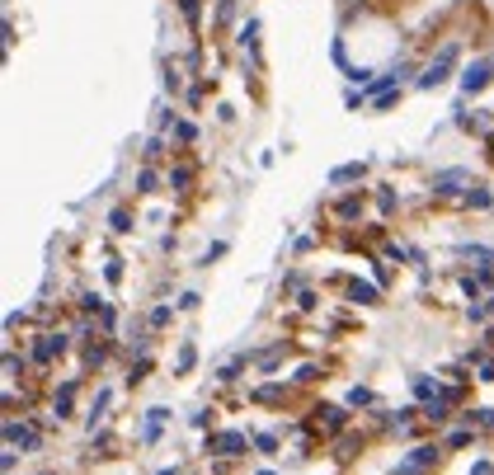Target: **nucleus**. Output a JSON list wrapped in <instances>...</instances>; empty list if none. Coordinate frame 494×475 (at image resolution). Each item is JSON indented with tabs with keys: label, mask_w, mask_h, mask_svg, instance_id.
I'll use <instances>...</instances> for the list:
<instances>
[{
	"label": "nucleus",
	"mask_w": 494,
	"mask_h": 475,
	"mask_svg": "<svg viewBox=\"0 0 494 475\" xmlns=\"http://www.w3.org/2000/svg\"><path fill=\"white\" fill-rule=\"evenodd\" d=\"M348 296H353V301H363V306H372V301H377V287H372V283H353Z\"/></svg>",
	"instance_id": "f8f14e48"
},
{
	"label": "nucleus",
	"mask_w": 494,
	"mask_h": 475,
	"mask_svg": "<svg viewBox=\"0 0 494 475\" xmlns=\"http://www.w3.org/2000/svg\"><path fill=\"white\" fill-rule=\"evenodd\" d=\"M57 353H66V339H61V334H43V339L33 343V363H52Z\"/></svg>",
	"instance_id": "423d86ee"
},
{
	"label": "nucleus",
	"mask_w": 494,
	"mask_h": 475,
	"mask_svg": "<svg viewBox=\"0 0 494 475\" xmlns=\"http://www.w3.org/2000/svg\"><path fill=\"white\" fill-rule=\"evenodd\" d=\"M485 423H490V428H494V414H490V419H485Z\"/></svg>",
	"instance_id": "bb28decb"
},
{
	"label": "nucleus",
	"mask_w": 494,
	"mask_h": 475,
	"mask_svg": "<svg viewBox=\"0 0 494 475\" xmlns=\"http://www.w3.org/2000/svg\"><path fill=\"white\" fill-rule=\"evenodd\" d=\"M71 396H76V386L66 381V386L57 391V400H52V414H57V419H66V414H71Z\"/></svg>",
	"instance_id": "9d476101"
},
{
	"label": "nucleus",
	"mask_w": 494,
	"mask_h": 475,
	"mask_svg": "<svg viewBox=\"0 0 494 475\" xmlns=\"http://www.w3.org/2000/svg\"><path fill=\"white\" fill-rule=\"evenodd\" d=\"M5 443H10V447L33 452V447H38V433H33L28 423H5Z\"/></svg>",
	"instance_id": "39448f33"
},
{
	"label": "nucleus",
	"mask_w": 494,
	"mask_h": 475,
	"mask_svg": "<svg viewBox=\"0 0 494 475\" xmlns=\"http://www.w3.org/2000/svg\"><path fill=\"white\" fill-rule=\"evenodd\" d=\"M447 405H452V391H442L438 400H428V410H424V419H433V423H442V419H447Z\"/></svg>",
	"instance_id": "1a4fd4ad"
},
{
	"label": "nucleus",
	"mask_w": 494,
	"mask_h": 475,
	"mask_svg": "<svg viewBox=\"0 0 494 475\" xmlns=\"http://www.w3.org/2000/svg\"><path fill=\"white\" fill-rule=\"evenodd\" d=\"M367 165L358 160V165H339V170H330V184H353V179H363Z\"/></svg>",
	"instance_id": "6e6552de"
},
{
	"label": "nucleus",
	"mask_w": 494,
	"mask_h": 475,
	"mask_svg": "<svg viewBox=\"0 0 494 475\" xmlns=\"http://www.w3.org/2000/svg\"><path fill=\"white\" fill-rule=\"evenodd\" d=\"M462 184H471V174L466 170H438V174H433V193H462Z\"/></svg>",
	"instance_id": "7ed1b4c3"
},
{
	"label": "nucleus",
	"mask_w": 494,
	"mask_h": 475,
	"mask_svg": "<svg viewBox=\"0 0 494 475\" xmlns=\"http://www.w3.org/2000/svg\"><path fill=\"white\" fill-rule=\"evenodd\" d=\"M255 38H259V19H245V28H240V43L255 52Z\"/></svg>",
	"instance_id": "2eb2a0df"
},
{
	"label": "nucleus",
	"mask_w": 494,
	"mask_h": 475,
	"mask_svg": "<svg viewBox=\"0 0 494 475\" xmlns=\"http://www.w3.org/2000/svg\"><path fill=\"white\" fill-rule=\"evenodd\" d=\"M259 400H264V405H273V400H283V391H278V386H259Z\"/></svg>",
	"instance_id": "5701e85b"
},
{
	"label": "nucleus",
	"mask_w": 494,
	"mask_h": 475,
	"mask_svg": "<svg viewBox=\"0 0 494 475\" xmlns=\"http://www.w3.org/2000/svg\"><path fill=\"white\" fill-rule=\"evenodd\" d=\"M231 14H235V5H231V0H221V5H217V19H221V24H226V19H231Z\"/></svg>",
	"instance_id": "a878e982"
},
{
	"label": "nucleus",
	"mask_w": 494,
	"mask_h": 475,
	"mask_svg": "<svg viewBox=\"0 0 494 475\" xmlns=\"http://www.w3.org/2000/svg\"><path fill=\"white\" fill-rule=\"evenodd\" d=\"M415 396H419V400H438L442 386L433 381V376H415Z\"/></svg>",
	"instance_id": "9b49d317"
},
{
	"label": "nucleus",
	"mask_w": 494,
	"mask_h": 475,
	"mask_svg": "<svg viewBox=\"0 0 494 475\" xmlns=\"http://www.w3.org/2000/svg\"><path fill=\"white\" fill-rule=\"evenodd\" d=\"M208 452L235 456V452H245V433H217V438H208Z\"/></svg>",
	"instance_id": "0eeeda50"
},
{
	"label": "nucleus",
	"mask_w": 494,
	"mask_h": 475,
	"mask_svg": "<svg viewBox=\"0 0 494 475\" xmlns=\"http://www.w3.org/2000/svg\"><path fill=\"white\" fill-rule=\"evenodd\" d=\"M339 216H358V198H344V203H339Z\"/></svg>",
	"instance_id": "b1692460"
},
{
	"label": "nucleus",
	"mask_w": 494,
	"mask_h": 475,
	"mask_svg": "<svg viewBox=\"0 0 494 475\" xmlns=\"http://www.w3.org/2000/svg\"><path fill=\"white\" fill-rule=\"evenodd\" d=\"M320 414H325V423H330V428H344V423H348V414H344L339 405H325Z\"/></svg>",
	"instance_id": "4468645a"
},
{
	"label": "nucleus",
	"mask_w": 494,
	"mask_h": 475,
	"mask_svg": "<svg viewBox=\"0 0 494 475\" xmlns=\"http://www.w3.org/2000/svg\"><path fill=\"white\" fill-rule=\"evenodd\" d=\"M462 254H466V259H475L480 268H490V259H494V254L485 250V245H462Z\"/></svg>",
	"instance_id": "ddd939ff"
},
{
	"label": "nucleus",
	"mask_w": 494,
	"mask_h": 475,
	"mask_svg": "<svg viewBox=\"0 0 494 475\" xmlns=\"http://www.w3.org/2000/svg\"><path fill=\"white\" fill-rule=\"evenodd\" d=\"M490 146H494V141H490Z\"/></svg>",
	"instance_id": "c85d7f7f"
},
{
	"label": "nucleus",
	"mask_w": 494,
	"mask_h": 475,
	"mask_svg": "<svg viewBox=\"0 0 494 475\" xmlns=\"http://www.w3.org/2000/svg\"><path fill=\"white\" fill-rule=\"evenodd\" d=\"M428 461H438V447H415L405 461H400V466H395V475H419Z\"/></svg>",
	"instance_id": "20e7f679"
},
{
	"label": "nucleus",
	"mask_w": 494,
	"mask_h": 475,
	"mask_svg": "<svg viewBox=\"0 0 494 475\" xmlns=\"http://www.w3.org/2000/svg\"><path fill=\"white\" fill-rule=\"evenodd\" d=\"M348 405H372V391H367V386H353V391H348Z\"/></svg>",
	"instance_id": "6ab92c4d"
},
{
	"label": "nucleus",
	"mask_w": 494,
	"mask_h": 475,
	"mask_svg": "<svg viewBox=\"0 0 494 475\" xmlns=\"http://www.w3.org/2000/svg\"><path fill=\"white\" fill-rule=\"evenodd\" d=\"M193 358H198V353H193V343H184V348H179V372L193 367Z\"/></svg>",
	"instance_id": "aec40b11"
},
{
	"label": "nucleus",
	"mask_w": 494,
	"mask_h": 475,
	"mask_svg": "<svg viewBox=\"0 0 494 475\" xmlns=\"http://www.w3.org/2000/svg\"><path fill=\"white\" fill-rule=\"evenodd\" d=\"M452 61H457V43H447V48L424 66V76H415V85L419 90H438L442 80H447V71H452Z\"/></svg>",
	"instance_id": "f257e3e1"
},
{
	"label": "nucleus",
	"mask_w": 494,
	"mask_h": 475,
	"mask_svg": "<svg viewBox=\"0 0 494 475\" xmlns=\"http://www.w3.org/2000/svg\"><path fill=\"white\" fill-rule=\"evenodd\" d=\"M151 188H156V170H141L137 174V193H151Z\"/></svg>",
	"instance_id": "a211bd4d"
},
{
	"label": "nucleus",
	"mask_w": 494,
	"mask_h": 475,
	"mask_svg": "<svg viewBox=\"0 0 494 475\" xmlns=\"http://www.w3.org/2000/svg\"><path fill=\"white\" fill-rule=\"evenodd\" d=\"M175 132H179V141H193V137H198V128H193V123H179Z\"/></svg>",
	"instance_id": "393cba45"
},
{
	"label": "nucleus",
	"mask_w": 494,
	"mask_h": 475,
	"mask_svg": "<svg viewBox=\"0 0 494 475\" xmlns=\"http://www.w3.org/2000/svg\"><path fill=\"white\" fill-rule=\"evenodd\" d=\"M466 203L471 208H490V193L485 188H466Z\"/></svg>",
	"instance_id": "f3484780"
},
{
	"label": "nucleus",
	"mask_w": 494,
	"mask_h": 475,
	"mask_svg": "<svg viewBox=\"0 0 494 475\" xmlns=\"http://www.w3.org/2000/svg\"><path fill=\"white\" fill-rule=\"evenodd\" d=\"M160 423H165V410H151V414H146V438H156Z\"/></svg>",
	"instance_id": "dca6fc26"
},
{
	"label": "nucleus",
	"mask_w": 494,
	"mask_h": 475,
	"mask_svg": "<svg viewBox=\"0 0 494 475\" xmlns=\"http://www.w3.org/2000/svg\"><path fill=\"white\" fill-rule=\"evenodd\" d=\"M494 80V57H480V61H471L466 71H462V94H475V90H485Z\"/></svg>",
	"instance_id": "f03ea898"
},
{
	"label": "nucleus",
	"mask_w": 494,
	"mask_h": 475,
	"mask_svg": "<svg viewBox=\"0 0 494 475\" xmlns=\"http://www.w3.org/2000/svg\"><path fill=\"white\" fill-rule=\"evenodd\" d=\"M259 475H273V471H259Z\"/></svg>",
	"instance_id": "cd10ccee"
},
{
	"label": "nucleus",
	"mask_w": 494,
	"mask_h": 475,
	"mask_svg": "<svg viewBox=\"0 0 494 475\" xmlns=\"http://www.w3.org/2000/svg\"><path fill=\"white\" fill-rule=\"evenodd\" d=\"M466 443H471V433H466V428H457V433H447V447H466Z\"/></svg>",
	"instance_id": "4be33fe9"
},
{
	"label": "nucleus",
	"mask_w": 494,
	"mask_h": 475,
	"mask_svg": "<svg viewBox=\"0 0 494 475\" xmlns=\"http://www.w3.org/2000/svg\"><path fill=\"white\" fill-rule=\"evenodd\" d=\"M245 367V358H231V363H226V367H221V381H235V372Z\"/></svg>",
	"instance_id": "412c9836"
}]
</instances>
